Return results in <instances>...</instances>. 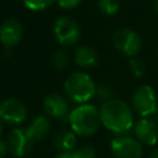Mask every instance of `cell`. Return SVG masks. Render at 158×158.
I'll return each mask as SVG.
<instances>
[{
	"instance_id": "obj_7",
	"label": "cell",
	"mask_w": 158,
	"mask_h": 158,
	"mask_svg": "<svg viewBox=\"0 0 158 158\" xmlns=\"http://www.w3.org/2000/svg\"><path fill=\"white\" fill-rule=\"evenodd\" d=\"M110 149L116 158H141L143 153L142 143L128 136L115 137L110 143Z\"/></svg>"
},
{
	"instance_id": "obj_21",
	"label": "cell",
	"mask_w": 158,
	"mask_h": 158,
	"mask_svg": "<svg viewBox=\"0 0 158 158\" xmlns=\"http://www.w3.org/2000/svg\"><path fill=\"white\" fill-rule=\"evenodd\" d=\"M96 94H98V96H99L100 99H102V100H105V101L112 99V90H111V88L107 86V85H101V86H99V88L96 89Z\"/></svg>"
},
{
	"instance_id": "obj_3",
	"label": "cell",
	"mask_w": 158,
	"mask_h": 158,
	"mask_svg": "<svg viewBox=\"0 0 158 158\" xmlns=\"http://www.w3.org/2000/svg\"><path fill=\"white\" fill-rule=\"evenodd\" d=\"M64 91L74 102L85 104L96 94V85L89 74L84 72H75L67 78L64 83Z\"/></svg>"
},
{
	"instance_id": "obj_25",
	"label": "cell",
	"mask_w": 158,
	"mask_h": 158,
	"mask_svg": "<svg viewBox=\"0 0 158 158\" xmlns=\"http://www.w3.org/2000/svg\"><path fill=\"white\" fill-rule=\"evenodd\" d=\"M149 158H158V148L156 149V151H153V153L151 154V157Z\"/></svg>"
},
{
	"instance_id": "obj_13",
	"label": "cell",
	"mask_w": 158,
	"mask_h": 158,
	"mask_svg": "<svg viewBox=\"0 0 158 158\" xmlns=\"http://www.w3.org/2000/svg\"><path fill=\"white\" fill-rule=\"evenodd\" d=\"M74 62L81 68H94L99 63V56L93 47L84 44L75 49Z\"/></svg>"
},
{
	"instance_id": "obj_15",
	"label": "cell",
	"mask_w": 158,
	"mask_h": 158,
	"mask_svg": "<svg viewBox=\"0 0 158 158\" xmlns=\"http://www.w3.org/2000/svg\"><path fill=\"white\" fill-rule=\"evenodd\" d=\"M49 128H51V122H49L48 117L38 116L35 120H32V122L28 125V127L26 130L33 141H38L44 137V135L49 131Z\"/></svg>"
},
{
	"instance_id": "obj_2",
	"label": "cell",
	"mask_w": 158,
	"mask_h": 158,
	"mask_svg": "<svg viewBox=\"0 0 158 158\" xmlns=\"http://www.w3.org/2000/svg\"><path fill=\"white\" fill-rule=\"evenodd\" d=\"M69 125L72 131L79 136H91L94 135L101 123L100 111L89 104H81L68 115Z\"/></svg>"
},
{
	"instance_id": "obj_17",
	"label": "cell",
	"mask_w": 158,
	"mask_h": 158,
	"mask_svg": "<svg viewBox=\"0 0 158 158\" xmlns=\"http://www.w3.org/2000/svg\"><path fill=\"white\" fill-rule=\"evenodd\" d=\"M98 7L105 16L115 15L120 9L118 0H98Z\"/></svg>"
},
{
	"instance_id": "obj_14",
	"label": "cell",
	"mask_w": 158,
	"mask_h": 158,
	"mask_svg": "<svg viewBox=\"0 0 158 158\" xmlns=\"http://www.w3.org/2000/svg\"><path fill=\"white\" fill-rule=\"evenodd\" d=\"M52 142H53V146L56 147V149H58L59 152H68V151H73L75 148L77 137L73 131L60 130L54 133Z\"/></svg>"
},
{
	"instance_id": "obj_23",
	"label": "cell",
	"mask_w": 158,
	"mask_h": 158,
	"mask_svg": "<svg viewBox=\"0 0 158 158\" xmlns=\"http://www.w3.org/2000/svg\"><path fill=\"white\" fill-rule=\"evenodd\" d=\"M6 152H9V151H7V144H6V142H5V141L0 139V154H1V156H4Z\"/></svg>"
},
{
	"instance_id": "obj_19",
	"label": "cell",
	"mask_w": 158,
	"mask_h": 158,
	"mask_svg": "<svg viewBox=\"0 0 158 158\" xmlns=\"http://www.w3.org/2000/svg\"><path fill=\"white\" fill-rule=\"evenodd\" d=\"M23 5L32 11H41L49 7L54 0H22Z\"/></svg>"
},
{
	"instance_id": "obj_20",
	"label": "cell",
	"mask_w": 158,
	"mask_h": 158,
	"mask_svg": "<svg viewBox=\"0 0 158 158\" xmlns=\"http://www.w3.org/2000/svg\"><path fill=\"white\" fill-rule=\"evenodd\" d=\"M130 68H131L132 73L137 77H141L144 73V63L138 58H132L130 60Z\"/></svg>"
},
{
	"instance_id": "obj_4",
	"label": "cell",
	"mask_w": 158,
	"mask_h": 158,
	"mask_svg": "<svg viewBox=\"0 0 158 158\" xmlns=\"http://www.w3.org/2000/svg\"><path fill=\"white\" fill-rule=\"evenodd\" d=\"M112 42L115 48L127 57H135L142 47V40L139 35L127 27L118 28L114 33Z\"/></svg>"
},
{
	"instance_id": "obj_12",
	"label": "cell",
	"mask_w": 158,
	"mask_h": 158,
	"mask_svg": "<svg viewBox=\"0 0 158 158\" xmlns=\"http://www.w3.org/2000/svg\"><path fill=\"white\" fill-rule=\"evenodd\" d=\"M46 112L54 118H63L68 114V102L59 94H51L44 99L43 102Z\"/></svg>"
},
{
	"instance_id": "obj_16",
	"label": "cell",
	"mask_w": 158,
	"mask_h": 158,
	"mask_svg": "<svg viewBox=\"0 0 158 158\" xmlns=\"http://www.w3.org/2000/svg\"><path fill=\"white\" fill-rule=\"evenodd\" d=\"M95 149L90 146H84L80 148H74L68 152H59L54 158H94Z\"/></svg>"
},
{
	"instance_id": "obj_9",
	"label": "cell",
	"mask_w": 158,
	"mask_h": 158,
	"mask_svg": "<svg viewBox=\"0 0 158 158\" xmlns=\"http://www.w3.org/2000/svg\"><path fill=\"white\" fill-rule=\"evenodd\" d=\"M26 116V106L15 98H9L0 104V118L10 125L21 123Z\"/></svg>"
},
{
	"instance_id": "obj_27",
	"label": "cell",
	"mask_w": 158,
	"mask_h": 158,
	"mask_svg": "<svg viewBox=\"0 0 158 158\" xmlns=\"http://www.w3.org/2000/svg\"><path fill=\"white\" fill-rule=\"evenodd\" d=\"M1 133H2V126H1V123H0V137H1Z\"/></svg>"
},
{
	"instance_id": "obj_22",
	"label": "cell",
	"mask_w": 158,
	"mask_h": 158,
	"mask_svg": "<svg viewBox=\"0 0 158 158\" xmlns=\"http://www.w3.org/2000/svg\"><path fill=\"white\" fill-rule=\"evenodd\" d=\"M57 2H58V5H59V7L69 10V9L77 7V6L81 2V0H57Z\"/></svg>"
},
{
	"instance_id": "obj_8",
	"label": "cell",
	"mask_w": 158,
	"mask_h": 158,
	"mask_svg": "<svg viewBox=\"0 0 158 158\" xmlns=\"http://www.w3.org/2000/svg\"><path fill=\"white\" fill-rule=\"evenodd\" d=\"M33 142L35 141L28 135L27 130L15 128L7 136V139H6L7 151L15 157H23L31 151Z\"/></svg>"
},
{
	"instance_id": "obj_18",
	"label": "cell",
	"mask_w": 158,
	"mask_h": 158,
	"mask_svg": "<svg viewBox=\"0 0 158 158\" xmlns=\"http://www.w3.org/2000/svg\"><path fill=\"white\" fill-rule=\"evenodd\" d=\"M68 62H69V56L64 49H58V51H56L53 53L52 64L57 70H60V69L65 68Z\"/></svg>"
},
{
	"instance_id": "obj_6",
	"label": "cell",
	"mask_w": 158,
	"mask_h": 158,
	"mask_svg": "<svg viewBox=\"0 0 158 158\" xmlns=\"http://www.w3.org/2000/svg\"><path fill=\"white\" fill-rule=\"evenodd\" d=\"M54 36L62 46H73L80 38V27L73 19L63 16L54 22Z\"/></svg>"
},
{
	"instance_id": "obj_10",
	"label": "cell",
	"mask_w": 158,
	"mask_h": 158,
	"mask_svg": "<svg viewBox=\"0 0 158 158\" xmlns=\"http://www.w3.org/2000/svg\"><path fill=\"white\" fill-rule=\"evenodd\" d=\"M135 137L143 144L153 146L158 142V123L152 118L143 117L135 123Z\"/></svg>"
},
{
	"instance_id": "obj_28",
	"label": "cell",
	"mask_w": 158,
	"mask_h": 158,
	"mask_svg": "<svg viewBox=\"0 0 158 158\" xmlns=\"http://www.w3.org/2000/svg\"><path fill=\"white\" fill-rule=\"evenodd\" d=\"M0 158H2V156H1V154H0Z\"/></svg>"
},
{
	"instance_id": "obj_24",
	"label": "cell",
	"mask_w": 158,
	"mask_h": 158,
	"mask_svg": "<svg viewBox=\"0 0 158 158\" xmlns=\"http://www.w3.org/2000/svg\"><path fill=\"white\" fill-rule=\"evenodd\" d=\"M151 117H152V120H153L154 122H157V123H158V107H157V110L154 111V114H153Z\"/></svg>"
},
{
	"instance_id": "obj_11",
	"label": "cell",
	"mask_w": 158,
	"mask_h": 158,
	"mask_svg": "<svg viewBox=\"0 0 158 158\" xmlns=\"http://www.w3.org/2000/svg\"><path fill=\"white\" fill-rule=\"evenodd\" d=\"M23 35L21 23L15 19L5 20L0 26V42L4 47L10 48L16 46Z\"/></svg>"
},
{
	"instance_id": "obj_1",
	"label": "cell",
	"mask_w": 158,
	"mask_h": 158,
	"mask_svg": "<svg viewBox=\"0 0 158 158\" xmlns=\"http://www.w3.org/2000/svg\"><path fill=\"white\" fill-rule=\"evenodd\" d=\"M100 120L105 128L115 133H125L133 126L131 107L125 101L114 98L104 101L100 109Z\"/></svg>"
},
{
	"instance_id": "obj_5",
	"label": "cell",
	"mask_w": 158,
	"mask_h": 158,
	"mask_svg": "<svg viewBox=\"0 0 158 158\" xmlns=\"http://www.w3.org/2000/svg\"><path fill=\"white\" fill-rule=\"evenodd\" d=\"M132 104H133V109L143 117L152 116L158 107L154 90L146 84L138 86L135 90L132 95Z\"/></svg>"
},
{
	"instance_id": "obj_26",
	"label": "cell",
	"mask_w": 158,
	"mask_h": 158,
	"mask_svg": "<svg viewBox=\"0 0 158 158\" xmlns=\"http://www.w3.org/2000/svg\"><path fill=\"white\" fill-rule=\"evenodd\" d=\"M154 9H156V11L158 12V0L154 1Z\"/></svg>"
}]
</instances>
